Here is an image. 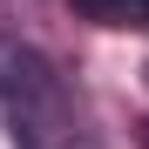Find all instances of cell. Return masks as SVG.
Instances as JSON below:
<instances>
[{
	"instance_id": "cell-1",
	"label": "cell",
	"mask_w": 149,
	"mask_h": 149,
	"mask_svg": "<svg viewBox=\"0 0 149 149\" xmlns=\"http://www.w3.org/2000/svg\"><path fill=\"white\" fill-rule=\"evenodd\" d=\"M0 115H7L20 149H68L74 142V102H68L54 61L14 34H0Z\"/></svg>"
},
{
	"instance_id": "cell-2",
	"label": "cell",
	"mask_w": 149,
	"mask_h": 149,
	"mask_svg": "<svg viewBox=\"0 0 149 149\" xmlns=\"http://www.w3.org/2000/svg\"><path fill=\"white\" fill-rule=\"evenodd\" d=\"M74 14H88L95 27H115V34H149V0H74Z\"/></svg>"
},
{
	"instance_id": "cell-3",
	"label": "cell",
	"mask_w": 149,
	"mask_h": 149,
	"mask_svg": "<svg viewBox=\"0 0 149 149\" xmlns=\"http://www.w3.org/2000/svg\"><path fill=\"white\" fill-rule=\"evenodd\" d=\"M142 88H149V68H142Z\"/></svg>"
}]
</instances>
